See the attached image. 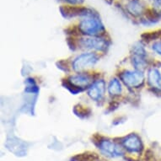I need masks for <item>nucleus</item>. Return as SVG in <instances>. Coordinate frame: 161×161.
<instances>
[{"label":"nucleus","instance_id":"1","mask_svg":"<svg viewBox=\"0 0 161 161\" xmlns=\"http://www.w3.org/2000/svg\"><path fill=\"white\" fill-rule=\"evenodd\" d=\"M98 61L97 56L93 53H85L79 56L73 63V68L76 71L90 69L95 65Z\"/></svg>","mask_w":161,"mask_h":161},{"label":"nucleus","instance_id":"2","mask_svg":"<svg viewBox=\"0 0 161 161\" xmlns=\"http://www.w3.org/2000/svg\"><path fill=\"white\" fill-rule=\"evenodd\" d=\"M79 28L84 33L88 35H95L103 30L102 25L100 22L94 18H87L83 19Z\"/></svg>","mask_w":161,"mask_h":161},{"label":"nucleus","instance_id":"3","mask_svg":"<svg viewBox=\"0 0 161 161\" xmlns=\"http://www.w3.org/2000/svg\"><path fill=\"white\" fill-rule=\"evenodd\" d=\"M122 81L125 83V85L132 88H137L140 85H142L144 80V76L141 72H125L122 74Z\"/></svg>","mask_w":161,"mask_h":161},{"label":"nucleus","instance_id":"4","mask_svg":"<svg viewBox=\"0 0 161 161\" xmlns=\"http://www.w3.org/2000/svg\"><path fill=\"white\" fill-rule=\"evenodd\" d=\"M100 147L102 153L110 157H117L122 154V149L121 147L111 141L104 140L100 143Z\"/></svg>","mask_w":161,"mask_h":161},{"label":"nucleus","instance_id":"5","mask_svg":"<svg viewBox=\"0 0 161 161\" xmlns=\"http://www.w3.org/2000/svg\"><path fill=\"white\" fill-rule=\"evenodd\" d=\"M80 44L83 47L87 49H94V50H104L106 47V43L103 39L91 37V38H85L82 39Z\"/></svg>","mask_w":161,"mask_h":161},{"label":"nucleus","instance_id":"6","mask_svg":"<svg viewBox=\"0 0 161 161\" xmlns=\"http://www.w3.org/2000/svg\"><path fill=\"white\" fill-rule=\"evenodd\" d=\"M123 145L127 150L132 153H138L142 149L141 140L135 134L130 135L126 137V139L123 141Z\"/></svg>","mask_w":161,"mask_h":161},{"label":"nucleus","instance_id":"7","mask_svg":"<svg viewBox=\"0 0 161 161\" xmlns=\"http://www.w3.org/2000/svg\"><path fill=\"white\" fill-rule=\"evenodd\" d=\"M104 93H105V83L102 80L93 84L89 90V95L95 100H100L103 97Z\"/></svg>","mask_w":161,"mask_h":161},{"label":"nucleus","instance_id":"8","mask_svg":"<svg viewBox=\"0 0 161 161\" xmlns=\"http://www.w3.org/2000/svg\"><path fill=\"white\" fill-rule=\"evenodd\" d=\"M148 83L153 89L161 91V74L158 69H152L148 72Z\"/></svg>","mask_w":161,"mask_h":161},{"label":"nucleus","instance_id":"9","mask_svg":"<svg viewBox=\"0 0 161 161\" xmlns=\"http://www.w3.org/2000/svg\"><path fill=\"white\" fill-rule=\"evenodd\" d=\"M69 81L72 85L77 87H85L90 85V79L86 75H76L71 77Z\"/></svg>","mask_w":161,"mask_h":161},{"label":"nucleus","instance_id":"10","mask_svg":"<svg viewBox=\"0 0 161 161\" xmlns=\"http://www.w3.org/2000/svg\"><path fill=\"white\" fill-rule=\"evenodd\" d=\"M127 10L132 14H134V15H138L143 12V4L140 3L138 0H132L127 4Z\"/></svg>","mask_w":161,"mask_h":161},{"label":"nucleus","instance_id":"11","mask_svg":"<svg viewBox=\"0 0 161 161\" xmlns=\"http://www.w3.org/2000/svg\"><path fill=\"white\" fill-rule=\"evenodd\" d=\"M108 90L109 93L112 95H118L121 94L122 86H121V84H120V82L117 79H112L110 82Z\"/></svg>","mask_w":161,"mask_h":161},{"label":"nucleus","instance_id":"12","mask_svg":"<svg viewBox=\"0 0 161 161\" xmlns=\"http://www.w3.org/2000/svg\"><path fill=\"white\" fill-rule=\"evenodd\" d=\"M132 63L134 64V66L137 68V69H143L145 68L146 63L143 59V56L139 55H135L134 58H133V60H132Z\"/></svg>","mask_w":161,"mask_h":161},{"label":"nucleus","instance_id":"13","mask_svg":"<svg viewBox=\"0 0 161 161\" xmlns=\"http://www.w3.org/2000/svg\"><path fill=\"white\" fill-rule=\"evenodd\" d=\"M85 10V8H65V12L66 14L69 15H75V14H79Z\"/></svg>","mask_w":161,"mask_h":161},{"label":"nucleus","instance_id":"14","mask_svg":"<svg viewBox=\"0 0 161 161\" xmlns=\"http://www.w3.org/2000/svg\"><path fill=\"white\" fill-rule=\"evenodd\" d=\"M152 48L153 50L157 53L158 54L161 55V42H158L153 43V46H152Z\"/></svg>","mask_w":161,"mask_h":161},{"label":"nucleus","instance_id":"15","mask_svg":"<svg viewBox=\"0 0 161 161\" xmlns=\"http://www.w3.org/2000/svg\"><path fill=\"white\" fill-rule=\"evenodd\" d=\"M153 4L156 9L161 10V0H153Z\"/></svg>","mask_w":161,"mask_h":161},{"label":"nucleus","instance_id":"16","mask_svg":"<svg viewBox=\"0 0 161 161\" xmlns=\"http://www.w3.org/2000/svg\"><path fill=\"white\" fill-rule=\"evenodd\" d=\"M66 1H68L69 3H82L83 0H66Z\"/></svg>","mask_w":161,"mask_h":161}]
</instances>
